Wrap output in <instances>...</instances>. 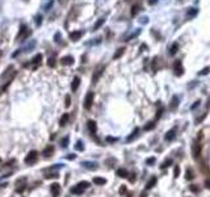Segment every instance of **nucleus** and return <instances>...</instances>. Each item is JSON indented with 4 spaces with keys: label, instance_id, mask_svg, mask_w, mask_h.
<instances>
[{
    "label": "nucleus",
    "instance_id": "39",
    "mask_svg": "<svg viewBox=\"0 0 210 197\" xmlns=\"http://www.w3.org/2000/svg\"><path fill=\"white\" fill-rule=\"evenodd\" d=\"M120 193H121V194H125V193H126V186H121Z\"/></svg>",
    "mask_w": 210,
    "mask_h": 197
},
{
    "label": "nucleus",
    "instance_id": "9",
    "mask_svg": "<svg viewBox=\"0 0 210 197\" xmlns=\"http://www.w3.org/2000/svg\"><path fill=\"white\" fill-rule=\"evenodd\" d=\"M81 36H83V32L81 30H75V32H71L70 33V39L74 42L79 41V39L81 38Z\"/></svg>",
    "mask_w": 210,
    "mask_h": 197
},
{
    "label": "nucleus",
    "instance_id": "34",
    "mask_svg": "<svg viewBox=\"0 0 210 197\" xmlns=\"http://www.w3.org/2000/svg\"><path fill=\"white\" fill-rule=\"evenodd\" d=\"M138 11H139V7H138V5H134V7L131 8V15L135 16L136 13H138Z\"/></svg>",
    "mask_w": 210,
    "mask_h": 197
},
{
    "label": "nucleus",
    "instance_id": "52",
    "mask_svg": "<svg viewBox=\"0 0 210 197\" xmlns=\"http://www.w3.org/2000/svg\"><path fill=\"white\" fill-rule=\"evenodd\" d=\"M0 54H1V51H0Z\"/></svg>",
    "mask_w": 210,
    "mask_h": 197
},
{
    "label": "nucleus",
    "instance_id": "22",
    "mask_svg": "<svg viewBox=\"0 0 210 197\" xmlns=\"http://www.w3.org/2000/svg\"><path fill=\"white\" fill-rule=\"evenodd\" d=\"M104 22H105V18H100V20L97 21L96 24H94V26H93V30H97V29H100L102 25H104Z\"/></svg>",
    "mask_w": 210,
    "mask_h": 197
},
{
    "label": "nucleus",
    "instance_id": "27",
    "mask_svg": "<svg viewBox=\"0 0 210 197\" xmlns=\"http://www.w3.org/2000/svg\"><path fill=\"white\" fill-rule=\"evenodd\" d=\"M177 49H178V45L177 43H173L172 46H171V49H169V54L173 55L175 53H177Z\"/></svg>",
    "mask_w": 210,
    "mask_h": 197
},
{
    "label": "nucleus",
    "instance_id": "42",
    "mask_svg": "<svg viewBox=\"0 0 210 197\" xmlns=\"http://www.w3.org/2000/svg\"><path fill=\"white\" fill-rule=\"evenodd\" d=\"M106 141H108V142H116L117 139H116V138H112V137H108V138H106Z\"/></svg>",
    "mask_w": 210,
    "mask_h": 197
},
{
    "label": "nucleus",
    "instance_id": "4",
    "mask_svg": "<svg viewBox=\"0 0 210 197\" xmlns=\"http://www.w3.org/2000/svg\"><path fill=\"white\" fill-rule=\"evenodd\" d=\"M37 155H38V152H37L36 150H32V151L25 156V163L26 164H33V163L37 160Z\"/></svg>",
    "mask_w": 210,
    "mask_h": 197
},
{
    "label": "nucleus",
    "instance_id": "36",
    "mask_svg": "<svg viewBox=\"0 0 210 197\" xmlns=\"http://www.w3.org/2000/svg\"><path fill=\"white\" fill-rule=\"evenodd\" d=\"M67 143H68V137H66V138L62 139V146L63 147H67Z\"/></svg>",
    "mask_w": 210,
    "mask_h": 197
},
{
    "label": "nucleus",
    "instance_id": "10",
    "mask_svg": "<svg viewBox=\"0 0 210 197\" xmlns=\"http://www.w3.org/2000/svg\"><path fill=\"white\" fill-rule=\"evenodd\" d=\"M42 154H43L45 158H50L52 154H54V146L52 144H49V146H46L43 149V151H42Z\"/></svg>",
    "mask_w": 210,
    "mask_h": 197
},
{
    "label": "nucleus",
    "instance_id": "43",
    "mask_svg": "<svg viewBox=\"0 0 210 197\" xmlns=\"http://www.w3.org/2000/svg\"><path fill=\"white\" fill-rule=\"evenodd\" d=\"M156 1H158V0H148V4L150 5H154V4H156Z\"/></svg>",
    "mask_w": 210,
    "mask_h": 197
},
{
    "label": "nucleus",
    "instance_id": "16",
    "mask_svg": "<svg viewBox=\"0 0 210 197\" xmlns=\"http://www.w3.org/2000/svg\"><path fill=\"white\" fill-rule=\"evenodd\" d=\"M68 120H70V116H68V113H64V114L60 117V120H59V125H60V126H64L66 123L68 122Z\"/></svg>",
    "mask_w": 210,
    "mask_h": 197
},
{
    "label": "nucleus",
    "instance_id": "30",
    "mask_svg": "<svg viewBox=\"0 0 210 197\" xmlns=\"http://www.w3.org/2000/svg\"><path fill=\"white\" fill-rule=\"evenodd\" d=\"M154 126H155L154 122H148V123H147V125L143 128V130H144V131H148V130H151V129H154Z\"/></svg>",
    "mask_w": 210,
    "mask_h": 197
},
{
    "label": "nucleus",
    "instance_id": "21",
    "mask_svg": "<svg viewBox=\"0 0 210 197\" xmlns=\"http://www.w3.org/2000/svg\"><path fill=\"white\" fill-rule=\"evenodd\" d=\"M123 53H125V49L123 47H120V49H117V51H116V54L113 55V59H118L120 57H122Z\"/></svg>",
    "mask_w": 210,
    "mask_h": 197
},
{
    "label": "nucleus",
    "instance_id": "49",
    "mask_svg": "<svg viewBox=\"0 0 210 197\" xmlns=\"http://www.w3.org/2000/svg\"><path fill=\"white\" fill-rule=\"evenodd\" d=\"M205 184H206L207 188H210V180H206V183H205Z\"/></svg>",
    "mask_w": 210,
    "mask_h": 197
},
{
    "label": "nucleus",
    "instance_id": "37",
    "mask_svg": "<svg viewBox=\"0 0 210 197\" xmlns=\"http://www.w3.org/2000/svg\"><path fill=\"white\" fill-rule=\"evenodd\" d=\"M146 163H147V164H154V163H155V158H148V159L146 160Z\"/></svg>",
    "mask_w": 210,
    "mask_h": 197
},
{
    "label": "nucleus",
    "instance_id": "26",
    "mask_svg": "<svg viewBox=\"0 0 210 197\" xmlns=\"http://www.w3.org/2000/svg\"><path fill=\"white\" fill-rule=\"evenodd\" d=\"M75 150H78V151H83L84 150V146H83V142L81 141H78L75 144Z\"/></svg>",
    "mask_w": 210,
    "mask_h": 197
},
{
    "label": "nucleus",
    "instance_id": "38",
    "mask_svg": "<svg viewBox=\"0 0 210 197\" xmlns=\"http://www.w3.org/2000/svg\"><path fill=\"white\" fill-rule=\"evenodd\" d=\"M51 177H58V173H49V175H46V179H51Z\"/></svg>",
    "mask_w": 210,
    "mask_h": 197
},
{
    "label": "nucleus",
    "instance_id": "32",
    "mask_svg": "<svg viewBox=\"0 0 210 197\" xmlns=\"http://www.w3.org/2000/svg\"><path fill=\"white\" fill-rule=\"evenodd\" d=\"M171 164H172V160H171V159H167V160H165V162H163V164H162V168H167L168 165H171Z\"/></svg>",
    "mask_w": 210,
    "mask_h": 197
},
{
    "label": "nucleus",
    "instance_id": "12",
    "mask_svg": "<svg viewBox=\"0 0 210 197\" xmlns=\"http://www.w3.org/2000/svg\"><path fill=\"white\" fill-rule=\"evenodd\" d=\"M79 86H80V78H79V76H75V78L72 79V83H71V91L75 92L76 89L79 88Z\"/></svg>",
    "mask_w": 210,
    "mask_h": 197
},
{
    "label": "nucleus",
    "instance_id": "15",
    "mask_svg": "<svg viewBox=\"0 0 210 197\" xmlns=\"http://www.w3.org/2000/svg\"><path fill=\"white\" fill-rule=\"evenodd\" d=\"M193 154H194V158H198L201 155V144L200 143H196L193 147Z\"/></svg>",
    "mask_w": 210,
    "mask_h": 197
},
{
    "label": "nucleus",
    "instance_id": "5",
    "mask_svg": "<svg viewBox=\"0 0 210 197\" xmlns=\"http://www.w3.org/2000/svg\"><path fill=\"white\" fill-rule=\"evenodd\" d=\"M93 97H94L93 92H88V93H87L85 99H84V108H85V109H91L92 104H93Z\"/></svg>",
    "mask_w": 210,
    "mask_h": 197
},
{
    "label": "nucleus",
    "instance_id": "11",
    "mask_svg": "<svg viewBox=\"0 0 210 197\" xmlns=\"http://www.w3.org/2000/svg\"><path fill=\"white\" fill-rule=\"evenodd\" d=\"M60 63H62L63 66H71V64H74V57H71V55L63 57L62 59H60Z\"/></svg>",
    "mask_w": 210,
    "mask_h": 197
},
{
    "label": "nucleus",
    "instance_id": "7",
    "mask_svg": "<svg viewBox=\"0 0 210 197\" xmlns=\"http://www.w3.org/2000/svg\"><path fill=\"white\" fill-rule=\"evenodd\" d=\"M104 70H105V66H102V67L96 68V71H94L93 76H92V83H97V80H99V79H100V76L102 75Z\"/></svg>",
    "mask_w": 210,
    "mask_h": 197
},
{
    "label": "nucleus",
    "instance_id": "8",
    "mask_svg": "<svg viewBox=\"0 0 210 197\" xmlns=\"http://www.w3.org/2000/svg\"><path fill=\"white\" fill-rule=\"evenodd\" d=\"M50 189H51V194L54 197H58L60 194V185L58 183H54L50 185Z\"/></svg>",
    "mask_w": 210,
    "mask_h": 197
},
{
    "label": "nucleus",
    "instance_id": "41",
    "mask_svg": "<svg viewBox=\"0 0 210 197\" xmlns=\"http://www.w3.org/2000/svg\"><path fill=\"white\" fill-rule=\"evenodd\" d=\"M162 113H163V109H159V110H158V113H156V118H160Z\"/></svg>",
    "mask_w": 210,
    "mask_h": 197
},
{
    "label": "nucleus",
    "instance_id": "28",
    "mask_svg": "<svg viewBox=\"0 0 210 197\" xmlns=\"http://www.w3.org/2000/svg\"><path fill=\"white\" fill-rule=\"evenodd\" d=\"M185 177H186V180H192V179H193V171H192L190 168H189V170H186Z\"/></svg>",
    "mask_w": 210,
    "mask_h": 197
},
{
    "label": "nucleus",
    "instance_id": "48",
    "mask_svg": "<svg viewBox=\"0 0 210 197\" xmlns=\"http://www.w3.org/2000/svg\"><path fill=\"white\" fill-rule=\"evenodd\" d=\"M74 158H75V155H74V154H70V155L67 156V159H74Z\"/></svg>",
    "mask_w": 210,
    "mask_h": 197
},
{
    "label": "nucleus",
    "instance_id": "29",
    "mask_svg": "<svg viewBox=\"0 0 210 197\" xmlns=\"http://www.w3.org/2000/svg\"><path fill=\"white\" fill-rule=\"evenodd\" d=\"M47 66H49V67H55V58L54 57L49 58V60H47Z\"/></svg>",
    "mask_w": 210,
    "mask_h": 197
},
{
    "label": "nucleus",
    "instance_id": "20",
    "mask_svg": "<svg viewBox=\"0 0 210 197\" xmlns=\"http://www.w3.org/2000/svg\"><path fill=\"white\" fill-rule=\"evenodd\" d=\"M177 105H178V97L177 96H175V97H172V101H171V110H173V109H176L177 108Z\"/></svg>",
    "mask_w": 210,
    "mask_h": 197
},
{
    "label": "nucleus",
    "instance_id": "44",
    "mask_svg": "<svg viewBox=\"0 0 210 197\" xmlns=\"http://www.w3.org/2000/svg\"><path fill=\"white\" fill-rule=\"evenodd\" d=\"M209 72V68H204V70L201 71V75H204V74H207Z\"/></svg>",
    "mask_w": 210,
    "mask_h": 197
},
{
    "label": "nucleus",
    "instance_id": "50",
    "mask_svg": "<svg viewBox=\"0 0 210 197\" xmlns=\"http://www.w3.org/2000/svg\"><path fill=\"white\" fill-rule=\"evenodd\" d=\"M59 1H60V3H63V1H64V0H59Z\"/></svg>",
    "mask_w": 210,
    "mask_h": 197
},
{
    "label": "nucleus",
    "instance_id": "1",
    "mask_svg": "<svg viewBox=\"0 0 210 197\" xmlns=\"http://www.w3.org/2000/svg\"><path fill=\"white\" fill-rule=\"evenodd\" d=\"M88 186H89V183H88V181H80V183H78L75 186H72V188H71V193H74V194H81L87 188H88Z\"/></svg>",
    "mask_w": 210,
    "mask_h": 197
},
{
    "label": "nucleus",
    "instance_id": "24",
    "mask_svg": "<svg viewBox=\"0 0 210 197\" xmlns=\"http://www.w3.org/2000/svg\"><path fill=\"white\" fill-rule=\"evenodd\" d=\"M41 60H42V55L41 54H37L36 57L32 59V62H33V64H34V63H36V64H39V63H41Z\"/></svg>",
    "mask_w": 210,
    "mask_h": 197
},
{
    "label": "nucleus",
    "instance_id": "3",
    "mask_svg": "<svg viewBox=\"0 0 210 197\" xmlns=\"http://www.w3.org/2000/svg\"><path fill=\"white\" fill-rule=\"evenodd\" d=\"M25 186H26V179L25 177H21L16 181V192L17 193H22L25 191Z\"/></svg>",
    "mask_w": 210,
    "mask_h": 197
},
{
    "label": "nucleus",
    "instance_id": "46",
    "mask_svg": "<svg viewBox=\"0 0 210 197\" xmlns=\"http://www.w3.org/2000/svg\"><path fill=\"white\" fill-rule=\"evenodd\" d=\"M197 13V11H194V9H192V11H189V15L190 16H193V15H196Z\"/></svg>",
    "mask_w": 210,
    "mask_h": 197
},
{
    "label": "nucleus",
    "instance_id": "33",
    "mask_svg": "<svg viewBox=\"0 0 210 197\" xmlns=\"http://www.w3.org/2000/svg\"><path fill=\"white\" fill-rule=\"evenodd\" d=\"M173 175H175V177H177V176L180 175V167H178V165H175V170H173Z\"/></svg>",
    "mask_w": 210,
    "mask_h": 197
},
{
    "label": "nucleus",
    "instance_id": "51",
    "mask_svg": "<svg viewBox=\"0 0 210 197\" xmlns=\"http://www.w3.org/2000/svg\"><path fill=\"white\" fill-rule=\"evenodd\" d=\"M0 163H1V159H0Z\"/></svg>",
    "mask_w": 210,
    "mask_h": 197
},
{
    "label": "nucleus",
    "instance_id": "31",
    "mask_svg": "<svg viewBox=\"0 0 210 197\" xmlns=\"http://www.w3.org/2000/svg\"><path fill=\"white\" fill-rule=\"evenodd\" d=\"M64 105H66V108H68L71 105V97H70V95H67L66 96V99H64Z\"/></svg>",
    "mask_w": 210,
    "mask_h": 197
},
{
    "label": "nucleus",
    "instance_id": "18",
    "mask_svg": "<svg viewBox=\"0 0 210 197\" xmlns=\"http://www.w3.org/2000/svg\"><path fill=\"white\" fill-rule=\"evenodd\" d=\"M117 176H120V177H127L129 176V172L125 170V168H120V170H117Z\"/></svg>",
    "mask_w": 210,
    "mask_h": 197
},
{
    "label": "nucleus",
    "instance_id": "2",
    "mask_svg": "<svg viewBox=\"0 0 210 197\" xmlns=\"http://www.w3.org/2000/svg\"><path fill=\"white\" fill-rule=\"evenodd\" d=\"M30 29H28V26L25 25V24H21L20 25V33L17 34V39H20V38H24V39H26L29 36H30Z\"/></svg>",
    "mask_w": 210,
    "mask_h": 197
},
{
    "label": "nucleus",
    "instance_id": "47",
    "mask_svg": "<svg viewBox=\"0 0 210 197\" xmlns=\"http://www.w3.org/2000/svg\"><path fill=\"white\" fill-rule=\"evenodd\" d=\"M198 105H200V101H197L196 104H193V105H192V109H194V108H197V107H198Z\"/></svg>",
    "mask_w": 210,
    "mask_h": 197
},
{
    "label": "nucleus",
    "instance_id": "17",
    "mask_svg": "<svg viewBox=\"0 0 210 197\" xmlns=\"http://www.w3.org/2000/svg\"><path fill=\"white\" fill-rule=\"evenodd\" d=\"M155 184H156V177H155V176H152V177L148 181H147V184H146V189H151L152 186L155 185Z\"/></svg>",
    "mask_w": 210,
    "mask_h": 197
},
{
    "label": "nucleus",
    "instance_id": "25",
    "mask_svg": "<svg viewBox=\"0 0 210 197\" xmlns=\"http://www.w3.org/2000/svg\"><path fill=\"white\" fill-rule=\"evenodd\" d=\"M138 133H139V129H135V130H134V133L131 134L130 137H127V142H130V141H133V139H135L136 137H138Z\"/></svg>",
    "mask_w": 210,
    "mask_h": 197
},
{
    "label": "nucleus",
    "instance_id": "6",
    "mask_svg": "<svg viewBox=\"0 0 210 197\" xmlns=\"http://www.w3.org/2000/svg\"><path fill=\"white\" fill-rule=\"evenodd\" d=\"M173 71H175V75L176 76H181L184 72V68H183V63L181 60H176L175 64H173Z\"/></svg>",
    "mask_w": 210,
    "mask_h": 197
},
{
    "label": "nucleus",
    "instance_id": "35",
    "mask_svg": "<svg viewBox=\"0 0 210 197\" xmlns=\"http://www.w3.org/2000/svg\"><path fill=\"white\" fill-rule=\"evenodd\" d=\"M36 24H37V26H39V25L42 24V16H41V15H38V16L36 17Z\"/></svg>",
    "mask_w": 210,
    "mask_h": 197
},
{
    "label": "nucleus",
    "instance_id": "45",
    "mask_svg": "<svg viewBox=\"0 0 210 197\" xmlns=\"http://www.w3.org/2000/svg\"><path fill=\"white\" fill-rule=\"evenodd\" d=\"M190 191H192V192H197V188H196V185H190Z\"/></svg>",
    "mask_w": 210,
    "mask_h": 197
},
{
    "label": "nucleus",
    "instance_id": "13",
    "mask_svg": "<svg viewBox=\"0 0 210 197\" xmlns=\"http://www.w3.org/2000/svg\"><path fill=\"white\" fill-rule=\"evenodd\" d=\"M87 126H88V129H89V131H91V134H96V131H97V125H96V122H94L93 120H89L88 122H87Z\"/></svg>",
    "mask_w": 210,
    "mask_h": 197
},
{
    "label": "nucleus",
    "instance_id": "40",
    "mask_svg": "<svg viewBox=\"0 0 210 197\" xmlns=\"http://www.w3.org/2000/svg\"><path fill=\"white\" fill-rule=\"evenodd\" d=\"M59 38H60V34H59V33H57V34L54 36V39H55L57 42H59Z\"/></svg>",
    "mask_w": 210,
    "mask_h": 197
},
{
    "label": "nucleus",
    "instance_id": "19",
    "mask_svg": "<svg viewBox=\"0 0 210 197\" xmlns=\"http://www.w3.org/2000/svg\"><path fill=\"white\" fill-rule=\"evenodd\" d=\"M93 183L96 185H104V184H106V180L104 177H93Z\"/></svg>",
    "mask_w": 210,
    "mask_h": 197
},
{
    "label": "nucleus",
    "instance_id": "23",
    "mask_svg": "<svg viewBox=\"0 0 210 197\" xmlns=\"http://www.w3.org/2000/svg\"><path fill=\"white\" fill-rule=\"evenodd\" d=\"M83 165H84L85 168H91V170H94V168L97 167L96 163H91V162H84Z\"/></svg>",
    "mask_w": 210,
    "mask_h": 197
},
{
    "label": "nucleus",
    "instance_id": "14",
    "mask_svg": "<svg viewBox=\"0 0 210 197\" xmlns=\"http://www.w3.org/2000/svg\"><path fill=\"white\" fill-rule=\"evenodd\" d=\"M176 135V129H171L169 131H167V134H165V141H172L173 138H175Z\"/></svg>",
    "mask_w": 210,
    "mask_h": 197
}]
</instances>
